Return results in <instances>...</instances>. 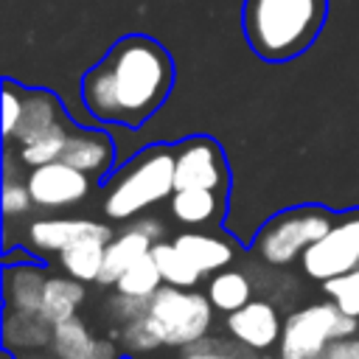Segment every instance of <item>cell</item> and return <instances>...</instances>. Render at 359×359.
Instances as JSON below:
<instances>
[{
    "label": "cell",
    "instance_id": "cell-22",
    "mask_svg": "<svg viewBox=\"0 0 359 359\" xmlns=\"http://www.w3.org/2000/svg\"><path fill=\"white\" fill-rule=\"evenodd\" d=\"M73 129H76V126L65 118V121H59L56 126H50L48 132H42V135H36V137L20 143V160H22L25 165H31V168H34V165H42V163L59 160V157H62V149H65V143H67V137H70Z\"/></svg>",
    "mask_w": 359,
    "mask_h": 359
},
{
    "label": "cell",
    "instance_id": "cell-2",
    "mask_svg": "<svg viewBox=\"0 0 359 359\" xmlns=\"http://www.w3.org/2000/svg\"><path fill=\"white\" fill-rule=\"evenodd\" d=\"M328 20V0H241V34L264 62L306 53Z\"/></svg>",
    "mask_w": 359,
    "mask_h": 359
},
{
    "label": "cell",
    "instance_id": "cell-25",
    "mask_svg": "<svg viewBox=\"0 0 359 359\" xmlns=\"http://www.w3.org/2000/svg\"><path fill=\"white\" fill-rule=\"evenodd\" d=\"M160 283H163V272H160V266H157V261H154L151 252H146L140 261H135L115 280V286H118L121 294H132V297H140V300H149L160 289Z\"/></svg>",
    "mask_w": 359,
    "mask_h": 359
},
{
    "label": "cell",
    "instance_id": "cell-26",
    "mask_svg": "<svg viewBox=\"0 0 359 359\" xmlns=\"http://www.w3.org/2000/svg\"><path fill=\"white\" fill-rule=\"evenodd\" d=\"M325 292L342 311L359 317V266L345 272V275H337V278L325 280Z\"/></svg>",
    "mask_w": 359,
    "mask_h": 359
},
{
    "label": "cell",
    "instance_id": "cell-13",
    "mask_svg": "<svg viewBox=\"0 0 359 359\" xmlns=\"http://www.w3.org/2000/svg\"><path fill=\"white\" fill-rule=\"evenodd\" d=\"M59 121H65V109L59 104V98L50 90H34V87H22V109L17 118V126L11 129V135H6V140H17L25 143L42 132H48L50 126H56Z\"/></svg>",
    "mask_w": 359,
    "mask_h": 359
},
{
    "label": "cell",
    "instance_id": "cell-20",
    "mask_svg": "<svg viewBox=\"0 0 359 359\" xmlns=\"http://www.w3.org/2000/svg\"><path fill=\"white\" fill-rule=\"evenodd\" d=\"M250 294H252L250 278L236 269H219L208 283V300L213 303V309H219L224 314L250 303Z\"/></svg>",
    "mask_w": 359,
    "mask_h": 359
},
{
    "label": "cell",
    "instance_id": "cell-7",
    "mask_svg": "<svg viewBox=\"0 0 359 359\" xmlns=\"http://www.w3.org/2000/svg\"><path fill=\"white\" fill-rule=\"evenodd\" d=\"M359 266V216L334 224L303 252V272L314 280H331Z\"/></svg>",
    "mask_w": 359,
    "mask_h": 359
},
{
    "label": "cell",
    "instance_id": "cell-16",
    "mask_svg": "<svg viewBox=\"0 0 359 359\" xmlns=\"http://www.w3.org/2000/svg\"><path fill=\"white\" fill-rule=\"evenodd\" d=\"M48 278L42 275L39 266L31 264H17L6 275V297L11 311H39L42 294H45Z\"/></svg>",
    "mask_w": 359,
    "mask_h": 359
},
{
    "label": "cell",
    "instance_id": "cell-19",
    "mask_svg": "<svg viewBox=\"0 0 359 359\" xmlns=\"http://www.w3.org/2000/svg\"><path fill=\"white\" fill-rule=\"evenodd\" d=\"M168 205L182 224H208L219 216V196L210 188H177Z\"/></svg>",
    "mask_w": 359,
    "mask_h": 359
},
{
    "label": "cell",
    "instance_id": "cell-21",
    "mask_svg": "<svg viewBox=\"0 0 359 359\" xmlns=\"http://www.w3.org/2000/svg\"><path fill=\"white\" fill-rule=\"evenodd\" d=\"M50 342H53L56 359H95L98 339H93L87 325L81 320H76V317L56 323Z\"/></svg>",
    "mask_w": 359,
    "mask_h": 359
},
{
    "label": "cell",
    "instance_id": "cell-14",
    "mask_svg": "<svg viewBox=\"0 0 359 359\" xmlns=\"http://www.w3.org/2000/svg\"><path fill=\"white\" fill-rule=\"evenodd\" d=\"M112 140L98 132V129H73L65 149H62V157L65 163H70L73 168L84 171V174H101L107 171V165L112 163Z\"/></svg>",
    "mask_w": 359,
    "mask_h": 359
},
{
    "label": "cell",
    "instance_id": "cell-27",
    "mask_svg": "<svg viewBox=\"0 0 359 359\" xmlns=\"http://www.w3.org/2000/svg\"><path fill=\"white\" fill-rule=\"evenodd\" d=\"M182 359H244V351H241V348H236L233 342L202 337V339H196V342L185 345Z\"/></svg>",
    "mask_w": 359,
    "mask_h": 359
},
{
    "label": "cell",
    "instance_id": "cell-18",
    "mask_svg": "<svg viewBox=\"0 0 359 359\" xmlns=\"http://www.w3.org/2000/svg\"><path fill=\"white\" fill-rule=\"evenodd\" d=\"M107 238H98V236H90V238H81L70 247H65L59 252V261L62 266L67 269V275L79 278V280H98L101 269H104V255H107Z\"/></svg>",
    "mask_w": 359,
    "mask_h": 359
},
{
    "label": "cell",
    "instance_id": "cell-15",
    "mask_svg": "<svg viewBox=\"0 0 359 359\" xmlns=\"http://www.w3.org/2000/svg\"><path fill=\"white\" fill-rule=\"evenodd\" d=\"M174 244L202 275L213 272V269H224L236 255V250L227 238H216L208 233H180L174 238Z\"/></svg>",
    "mask_w": 359,
    "mask_h": 359
},
{
    "label": "cell",
    "instance_id": "cell-6",
    "mask_svg": "<svg viewBox=\"0 0 359 359\" xmlns=\"http://www.w3.org/2000/svg\"><path fill=\"white\" fill-rule=\"evenodd\" d=\"M331 219L320 210H294L272 219L255 241V250L269 264H292L297 255H303L317 238H323L331 230Z\"/></svg>",
    "mask_w": 359,
    "mask_h": 359
},
{
    "label": "cell",
    "instance_id": "cell-8",
    "mask_svg": "<svg viewBox=\"0 0 359 359\" xmlns=\"http://www.w3.org/2000/svg\"><path fill=\"white\" fill-rule=\"evenodd\" d=\"M174 185L177 188H210L219 191L227 185L224 157L216 140L199 135L188 137L174 149Z\"/></svg>",
    "mask_w": 359,
    "mask_h": 359
},
{
    "label": "cell",
    "instance_id": "cell-17",
    "mask_svg": "<svg viewBox=\"0 0 359 359\" xmlns=\"http://www.w3.org/2000/svg\"><path fill=\"white\" fill-rule=\"evenodd\" d=\"M81 300H84V286H81L79 278H73V275L70 278H48L39 314L50 325H56L62 320L76 317V309H79Z\"/></svg>",
    "mask_w": 359,
    "mask_h": 359
},
{
    "label": "cell",
    "instance_id": "cell-30",
    "mask_svg": "<svg viewBox=\"0 0 359 359\" xmlns=\"http://www.w3.org/2000/svg\"><path fill=\"white\" fill-rule=\"evenodd\" d=\"M22 109V87L11 79L3 81V135H11Z\"/></svg>",
    "mask_w": 359,
    "mask_h": 359
},
{
    "label": "cell",
    "instance_id": "cell-3",
    "mask_svg": "<svg viewBox=\"0 0 359 359\" xmlns=\"http://www.w3.org/2000/svg\"><path fill=\"white\" fill-rule=\"evenodd\" d=\"M174 191V149L151 146L118 174L104 199V210L109 219H129L143 208L168 199Z\"/></svg>",
    "mask_w": 359,
    "mask_h": 359
},
{
    "label": "cell",
    "instance_id": "cell-5",
    "mask_svg": "<svg viewBox=\"0 0 359 359\" xmlns=\"http://www.w3.org/2000/svg\"><path fill=\"white\" fill-rule=\"evenodd\" d=\"M356 331V317L342 311L334 300L306 306L283 323L280 331V359H320L323 351Z\"/></svg>",
    "mask_w": 359,
    "mask_h": 359
},
{
    "label": "cell",
    "instance_id": "cell-10",
    "mask_svg": "<svg viewBox=\"0 0 359 359\" xmlns=\"http://www.w3.org/2000/svg\"><path fill=\"white\" fill-rule=\"evenodd\" d=\"M227 331L233 334V339L244 348L252 351H264L275 342H280V317L275 311L272 303L266 300H250L241 309L227 314Z\"/></svg>",
    "mask_w": 359,
    "mask_h": 359
},
{
    "label": "cell",
    "instance_id": "cell-31",
    "mask_svg": "<svg viewBox=\"0 0 359 359\" xmlns=\"http://www.w3.org/2000/svg\"><path fill=\"white\" fill-rule=\"evenodd\" d=\"M320 359H359V337H339L334 339Z\"/></svg>",
    "mask_w": 359,
    "mask_h": 359
},
{
    "label": "cell",
    "instance_id": "cell-4",
    "mask_svg": "<svg viewBox=\"0 0 359 359\" xmlns=\"http://www.w3.org/2000/svg\"><path fill=\"white\" fill-rule=\"evenodd\" d=\"M143 317L160 345L185 348L208 334L213 323V303L208 300V294L182 292V286L168 283L149 297Z\"/></svg>",
    "mask_w": 359,
    "mask_h": 359
},
{
    "label": "cell",
    "instance_id": "cell-12",
    "mask_svg": "<svg viewBox=\"0 0 359 359\" xmlns=\"http://www.w3.org/2000/svg\"><path fill=\"white\" fill-rule=\"evenodd\" d=\"M90 236L112 241V230L107 224H98L90 219H39L28 227L31 244L45 252H62L65 247H70L81 238H90Z\"/></svg>",
    "mask_w": 359,
    "mask_h": 359
},
{
    "label": "cell",
    "instance_id": "cell-11",
    "mask_svg": "<svg viewBox=\"0 0 359 359\" xmlns=\"http://www.w3.org/2000/svg\"><path fill=\"white\" fill-rule=\"evenodd\" d=\"M163 224L154 222V219H143L137 222L135 227L123 230L121 236H115L109 244H107V255H104V269L98 275V283H115L135 261H140L146 252H151L157 236H160Z\"/></svg>",
    "mask_w": 359,
    "mask_h": 359
},
{
    "label": "cell",
    "instance_id": "cell-9",
    "mask_svg": "<svg viewBox=\"0 0 359 359\" xmlns=\"http://www.w3.org/2000/svg\"><path fill=\"white\" fill-rule=\"evenodd\" d=\"M25 182L34 205L39 208H70L79 205L90 191V174L73 168L65 160L34 165Z\"/></svg>",
    "mask_w": 359,
    "mask_h": 359
},
{
    "label": "cell",
    "instance_id": "cell-23",
    "mask_svg": "<svg viewBox=\"0 0 359 359\" xmlns=\"http://www.w3.org/2000/svg\"><path fill=\"white\" fill-rule=\"evenodd\" d=\"M50 337L53 328L39 311H11L6 320V342L11 348H39Z\"/></svg>",
    "mask_w": 359,
    "mask_h": 359
},
{
    "label": "cell",
    "instance_id": "cell-1",
    "mask_svg": "<svg viewBox=\"0 0 359 359\" xmlns=\"http://www.w3.org/2000/svg\"><path fill=\"white\" fill-rule=\"evenodd\" d=\"M174 59L149 34H126L84 73L81 101L93 118L140 126L168 98Z\"/></svg>",
    "mask_w": 359,
    "mask_h": 359
},
{
    "label": "cell",
    "instance_id": "cell-29",
    "mask_svg": "<svg viewBox=\"0 0 359 359\" xmlns=\"http://www.w3.org/2000/svg\"><path fill=\"white\" fill-rule=\"evenodd\" d=\"M121 337H123V342H126L129 351H151V348L160 345V339L151 334V328H149V323H146L143 314L135 317V320H129L123 325V334Z\"/></svg>",
    "mask_w": 359,
    "mask_h": 359
},
{
    "label": "cell",
    "instance_id": "cell-32",
    "mask_svg": "<svg viewBox=\"0 0 359 359\" xmlns=\"http://www.w3.org/2000/svg\"><path fill=\"white\" fill-rule=\"evenodd\" d=\"M95 359H118L115 345H112L109 339H98V345H95Z\"/></svg>",
    "mask_w": 359,
    "mask_h": 359
},
{
    "label": "cell",
    "instance_id": "cell-28",
    "mask_svg": "<svg viewBox=\"0 0 359 359\" xmlns=\"http://www.w3.org/2000/svg\"><path fill=\"white\" fill-rule=\"evenodd\" d=\"M31 205H34V199H31L28 182L22 185V182H17L11 174H6V182H3V210H6V216L25 213Z\"/></svg>",
    "mask_w": 359,
    "mask_h": 359
},
{
    "label": "cell",
    "instance_id": "cell-24",
    "mask_svg": "<svg viewBox=\"0 0 359 359\" xmlns=\"http://www.w3.org/2000/svg\"><path fill=\"white\" fill-rule=\"evenodd\" d=\"M151 255H154V261H157V266L163 272V280L171 283V286L188 289V286H194L202 278V272L177 250L174 241H154Z\"/></svg>",
    "mask_w": 359,
    "mask_h": 359
}]
</instances>
